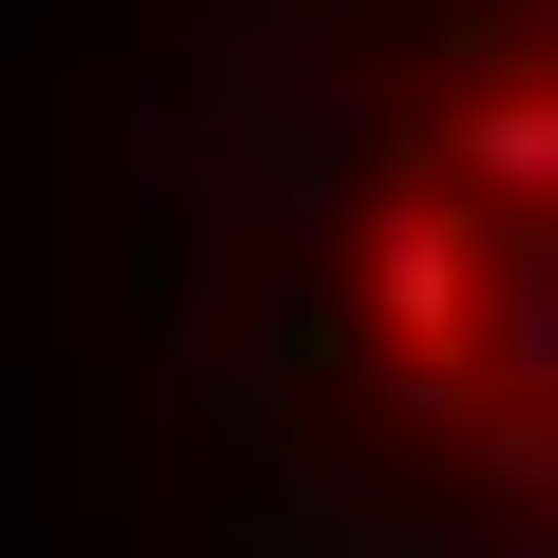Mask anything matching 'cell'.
<instances>
[{
  "instance_id": "cell-4",
  "label": "cell",
  "mask_w": 558,
  "mask_h": 558,
  "mask_svg": "<svg viewBox=\"0 0 558 558\" xmlns=\"http://www.w3.org/2000/svg\"><path fill=\"white\" fill-rule=\"evenodd\" d=\"M462 482H482V520L558 539V404H482V444H462Z\"/></svg>"
},
{
  "instance_id": "cell-1",
  "label": "cell",
  "mask_w": 558,
  "mask_h": 558,
  "mask_svg": "<svg viewBox=\"0 0 558 558\" xmlns=\"http://www.w3.org/2000/svg\"><path fill=\"white\" fill-rule=\"evenodd\" d=\"M482 289H501V231L462 213L444 173H404L386 213H366V251H347V328L404 347V366H462L482 347Z\"/></svg>"
},
{
  "instance_id": "cell-3",
  "label": "cell",
  "mask_w": 558,
  "mask_h": 558,
  "mask_svg": "<svg viewBox=\"0 0 558 558\" xmlns=\"http://www.w3.org/2000/svg\"><path fill=\"white\" fill-rule=\"evenodd\" d=\"M482 404H558V231H501V289H482Z\"/></svg>"
},
{
  "instance_id": "cell-2",
  "label": "cell",
  "mask_w": 558,
  "mask_h": 558,
  "mask_svg": "<svg viewBox=\"0 0 558 558\" xmlns=\"http://www.w3.org/2000/svg\"><path fill=\"white\" fill-rule=\"evenodd\" d=\"M424 173H444L482 231H558V58H520V77H462V97L424 116Z\"/></svg>"
}]
</instances>
